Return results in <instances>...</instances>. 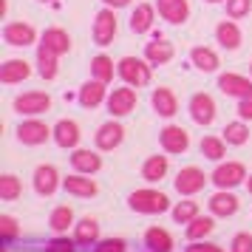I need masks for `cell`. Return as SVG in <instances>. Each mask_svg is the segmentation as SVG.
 I'll return each instance as SVG.
<instances>
[{"label": "cell", "mask_w": 252, "mask_h": 252, "mask_svg": "<svg viewBox=\"0 0 252 252\" xmlns=\"http://www.w3.org/2000/svg\"><path fill=\"white\" fill-rule=\"evenodd\" d=\"M127 204H130V210H136V213L156 216V213H164L170 207V198L164 193H159V190H136V193H130Z\"/></svg>", "instance_id": "1"}, {"label": "cell", "mask_w": 252, "mask_h": 252, "mask_svg": "<svg viewBox=\"0 0 252 252\" xmlns=\"http://www.w3.org/2000/svg\"><path fill=\"white\" fill-rule=\"evenodd\" d=\"M119 77L127 82V85H148L150 82V63L148 60H139V57H122L119 60Z\"/></svg>", "instance_id": "2"}, {"label": "cell", "mask_w": 252, "mask_h": 252, "mask_svg": "<svg viewBox=\"0 0 252 252\" xmlns=\"http://www.w3.org/2000/svg\"><path fill=\"white\" fill-rule=\"evenodd\" d=\"M247 179V167L241 164V161H227V164H218L213 176H210V182L221 187V190H229V187H238L241 182Z\"/></svg>", "instance_id": "3"}, {"label": "cell", "mask_w": 252, "mask_h": 252, "mask_svg": "<svg viewBox=\"0 0 252 252\" xmlns=\"http://www.w3.org/2000/svg\"><path fill=\"white\" fill-rule=\"evenodd\" d=\"M51 108V96L43 91H29V94H20L14 99V111L17 114H26V116H37V114H46Z\"/></svg>", "instance_id": "4"}, {"label": "cell", "mask_w": 252, "mask_h": 252, "mask_svg": "<svg viewBox=\"0 0 252 252\" xmlns=\"http://www.w3.org/2000/svg\"><path fill=\"white\" fill-rule=\"evenodd\" d=\"M116 37V14L114 9L108 6L102 12L96 14V20H94V43L96 46H111V40Z\"/></svg>", "instance_id": "5"}, {"label": "cell", "mask_w": 252, "mask_h": 252, "mask_svg": "<svg viewBox=\"0 0 252 252\" xmlns=\"http://www.w3.org/2000/svg\"><path fill=\"white\" fill-rule=\"evenodd\" d=\"M3 40L9 43V46H17V48H26L32 46L37 40V32L32 23H6L3 29Z\"/></svg>", "instance_id": "6"}, {"label": "cell", "mask_w": 252, "mask_h": 252, "mask_svg": "<svg viewBox=\"0 0 252 252\" xmlns=\"http://www.w3.org/2000/svg\"><path fill=\"white\" fill-rule=\"evenodd\" d=\"M190 116L198 125H213V119H216V99L210 94H193V99H190Z\"/></svg>", "instance_id": "7"}, {"label": "cell", "mask_w": 252, "mask_h": 252, "mask_svg": "<svg viewBox=\"0 0 252 252\" xmlns=\"http://www.w3.org/2000/svg\"><path fill=\"white\" fill-rule=\"evenodd\" d=\"M159 139H161V148L167 150V153H184V150L190 148V133L182 125H167L159 133Z\"/></svg>", "instance_id": "8"}, {"label": "cell", "mask_w": 252, "mask_h": 252, "mask_svg": "<svg viewBox=\"0 0 252 252\" xmlns=\"http://www.w3.org/2000/svg\"><path fill=\"white\" fill-rule=\"evenodd\" d=\"M207 184V176L204 170H198V167H184L179 176H176V190L182 195H195L198 190H204Z\"/></svg>", "instance_id": "9"}, {"label": "cell", "mask_w": 252, "mask_h": 252, "mask_svg": "<svg viewBox=\"0 0 252 252\" xmlns=\"http://www.w3.org/2000/svg\"><path fill=\"white\" fill-rule=\"evenodd\" d=\"M51 133H54V130H51L46 122H40V119H29V122H23V125L17 127V139H20L23 145H43Z\"/></svg>", "instance_id": "10"}, {"label": "cell", "mask_w": 252, "mask_h": 252, "mask_svg": "<svg viewBox=\"0 0 252 252\" xmlns=\"http://www.w3.org/2000/svg\"><path fill=\"white\" fill-rule=\"evenodd\" d=\"M133 108H136V91L133 88H114V94L108 96L111 116H127Z\"/></svg>", "instance_id": "11"}, {"label": "cell", "mask_w": 252, "mask_h": 252, "mask_svg": "<svg viewBox=\"0 0 252 252\" xmlns=\"http://www.w3.org/2000/svg\"><path fill=\"white\" fill-rule=\"evenodd\" d=\"M156 9L167 23L179 26L190 17V3L187 0H156Z\"/></svg>", "instance_id": "12"}, {"label": "cell", "mask_w": 252, "mask_h": 252, "mask_svg": "<svg viewBox=\"0 0 252 252\" xmlns=\"http://www.w3.org/2000/svg\"><path fill=\"white\" fill-rule=\"evenodd\" d=\"M80 125L74 122V119H60L57 125H54V142H57L60 148H65V150H74L77 145H80Z\"/></svg>", "instance_id": "13"}, {"label": "cell", "mask_w": 252, "mask_h": 252, "mask_svg": "<svg viewBox=\"0 0 252 252\" xmlns=\"http://www.w3.org/2000/svg\"><path fill=\"white\" fill-rule=\"evenodd\" d=\"M122 139H125V127L119 125V122H105V125L96 130V148L114 150V148L122 145Z\"/></svg>", "instance_id": "14"}, {"label": "cell", "mask_w": 252, "mask_h": 252, "mask_svg": "<svg viewBox=\"0 0 252 252\" xmlns=\"http://www.w3.org/2000/svg\"><path fill=\"white\" fill-rule=\"evenodd\" d=\"M29 74H32V65H29L26 60H6V63L0 65V82H3V85L23 82V80H29Z\"/></svg>", "instance_id": "15"}, {"label": "cell", "mask_w": 252, "mask_h": 252, "mask_svg": "<svg viewBox=\"0 0 252 252\" xmlns=\"http://www.w3.org/2000/svg\"><path fill=\"white\" fill-rule=\"evenodd\" d=\"M173 54H176V48H173L170 40H161V37H156L153 43H148L145 46V60H148L150 65H164V63H170Z\"/></svg>", "instance_id": "16"}, {"label": "cell", "mask_w": 252, "mask_h": 252, "mask_svg": "<svg viewBox=\"0 0 252 252\" xmlns=\"http://www.w3.org/2000/svg\"><path fill=\"white\" fill-rule=\"evenodd\" d=\"M60 187V173L51 164H40L34 170V190L40 195H51Z\"/></svg>", "instance_id": "17"}, {"label": "cell", "mask_w": 252, "mask_h": 252, "mask_svg": "<svg viewBox=\"0 0 252 252\" xmlns=\"http://www.w3.org/2000/svg\"><path fill=\"white\" fill-rule=\"evenodd\" d=\"M63 187H65L71 195H80V198H91V195H96V190H99L94 179H85V173H74L68 179H63Z\"/></svg>", "instance_id": "18"}, {"label": "cell", "mask_w": 252, "mask_h": 252, "mask_svg": "<svg viewBox=\"0 0 252 252\" xmlns=\"http://www.w3.org/2000/svg\"><path fill=\"white\" fill-rule=\"evenodd\" d=\"M218 88L227 96H247V94H252V82L247 77H238V74H221L218 77Z\"/></svg>", "instance_id": "19"}, {"label": "cell", "mask_w": 252, "mask_h": 252, "mask_svg": "<svg viewBox=\"0 0 252 252\" xmlns=\"http://www.w3.org/2000/svg\"><path fill=\"white\" fill-rule=\"evenodd\" d=\"M150 102H153V108H156V114L167 116V119L179 111V99H176V94H173L170 88H156Z\"/></svg>", "instance_id": "20"}, {"label": "cell", "mask_w": 252, "mask_h": 252, "mask_svg": "<svg viewBox=\"0 0 252 252\" xmlns=\"http://www.w3.org/2000/svg\"><path fill=\"white\" fill-rule=\"evenodd\" d=\"M71 164H74V170L77 173H85V176H91L102 167V159L94 153V150H74V156H71Z\"/></svg>", "instance_id": "21"}, {"label": "cell", "mask_w": 252, "mask_h": 252, "mask_svg": "<svg viewBox=\"0 0 252 252\" xmlns=\"http://www.w3.org/2000/svg\"><path fill=\"white\" fill-rule=\"evenodd\" d=\"M153 6L150 3H139L136 9H133V14H130V32L133 34H145V32H150V26H153Z\"/></svg>", "instance_id": "22"}, {"label": "cell", "mask_w": 252, "mask_h": 252, "mask_svg": "<svg viewBox=\"0 0 252 252\" xmlns=\"http://www.w3.org/2000/svg\"><path fill=\"white\" fill-rule=\"evenodd\" d=\"M145 247H148L150 252H173L170 232L161 229V227H150L148 232H145Z\"/></svg>", "instance_id": "23"}, {"label": "cell", "mask_w": 252, "mask_h": 252, "mask_svg": "<svg viewBox=\"0 0 252 252\" xmlns=\"http://www.w3.org/2000/svg\"><path fill=\"white\" fill-rule=\"evenodd\" d=\"M210 210H213V216L227 218V216H232V213H238V198L232 193H227V190H221V193H216L210 198Z\"/></svg>", "instance_id": "24"}, {"label": "cell", "mask_w": 252, "mask_h": 252, "mask_svg": "<svg viewBox=\"0 0 252 252\" xmlns=\"http://www.w3.org/2000/svg\"><path fill=\"white\" fill-rule=\"evenodd\" d=\"M74 241L82 244V247H94L96 241H99V224H96V218H82L77 229H74Z\"/></svg>", "instance_id": "25"}, {"label": "cell", "mask_w": 252, "mask_h": 252, "mask_svg": "<svg viewBox=\"0 0 252 252\" xmlns=\"http://www.w3.org/2000/svg\"><path fill=\"white\" fill-rule=\"evenodd\" d=\"M105 99V82L102 80H91L80 88V105L82 108H96Z\"/></svg>", "instance_id": "26"}, {"label": "cell", "mask_w": 252, "mask_h": 252, "mask_svg": "<svg viewBox=\"0 0 252 252\" xmlns=\"http://www.w3.org/2000/svg\"><path fill=\"white\" fill-rule=\"evenodd\" d=\"M216 40L224 48H229V51H232V48L241 46V29L232 23V20H224V23L216 26Z\"/></svg>", "instance_id": "27"}, {"label": "cell", "mask_w": 252, "mask_h": 252, "mask_svg": "<svg viewBox=\"0 0 252 252\" xmlns=\"http://www.w3.org/2000/svg\"><path fill=\"white\" fill-rule=\"evenodd\" d=\"M43 46L51 48V51H57V54H68L71 37H68V32H63V29H48L46 34H43Z\"/></svg>", "instance_id": "28"}, {"label": "cell", "mask_w": 252, "mask_h": 252, "mask_svg": "<svg viewBox=\"0 0 252 252\" xmlns=\"http://www.w3.org/2000/svg\"><path fill=\"white\" fill-rule=\"evenodd\" d=\"M190 60H193V65L198 71H216L218 68V54L213 51V48H204V46H195L193 51H190Z\"/></svg>", "instance_id": "29"}, {"label": "cell", "mask_w": 252, "mask_h": 252, "mask_svg": "<svg viewBox=\"0 0 252 252\" xmlns=\"http://www.w3.org/2000/svg\"><path fill=\"white\" fill-rule=\"evenodd\" d=\"M57 51H51V48H46L43 43H40V48H37V63H40V74H43V80H54L57 77Z\"/></svg>", "instance_id": "30"}, {"label": "cell", "mask_w": 252, "mask_h": 252, "mask_svg": "<svg viewBox=\"0 0 252 252\" xmlns=\"http://www.w3.org/2000/svg\"><path fill=\"white\" fill-rule=\"evenodd\" d=\"M164 173H167V156H150L145 161V167H142V179L153 184V182H161Z\"/></svg>", "instance_id": "31"}, {"label": "cell", "mask_w": 252, "mask_h": 252, "mask_svg": "<svg viewBox=\"0 0 252 252\" xmlns=\"http://www.w3.org/2000/svg\"><path fill=\"white\" fill-rule=\"evenodd\" d=\"M216 229V221L210 216H195L190 224H187V238L190 241H198V238H204V235H210Z\"/></svg>", "instance_id": "32"}, {"label": "cell", "mask_w": 252, "mask_h": 252, "mask_svg": "<svg viewBox=\"0 0 252 252\" xmlns=\"http://www.w3.org/2000/svg\"><path fill=\"white\" fill-rule=\"evenodd\" d=\"M48 224H51L54 232H68V227L74 224V210H71L68 204L57 207V210L51 213V218H48Z\"/></svg>", "instance_id": "33"}, {"label": "cell", "mask_w": 252, "mask_h": 252, "mask_svg": "<svg viewBox=\"0 0 252 252\" xmlns=\"http://www.w3.org/2000/svg\"><path fill=\"white\" fill-rule=\"evenodd\" d=\"M20 193H23L20 179L12 176V173H6V176L0 179V198H3V201H14V198H20Z\"/></svg>", "instance_id": "34"}, {"label": "cell", "mask_w": 252, "mask_h": 252, "mask_svg": "<svg viewBox=\"0 0 252 252\" xmlns=\"http://www.w3.org/2000/svg\"><path fill=\"white\" fill-rule=\"evenodd\" d=\"M91 71H94V80H114V60L105 57V54H96V57L91 60Z\"/></svg>", "instance_id": "35"}, {"label": "cell", "mask_w": 252, "mask_h": 252, "mask_svg": "<svg viewBox=\"0 0 252 252\" xmlns=\"http://www.w3.org/2000/svg\"><path fill=\"white\" fill-rule=\"evenodd\" d=\"M250 139V127L244 125V122H229L224 127V142L227 145H244Z\"/></svg>", "instance_id": "36"}, {"label": "cell", "mask_w": 252, "mask_h": 252, "mask_svg": "<svg viewBox=\"0 0 252 252\" xmlns=\"http://www.w3.org/2000/svg\"><path fill=\"white\" fill-rule=\"evenodd\" d=\"M201 156H207V159H213V161H221L224 159V139L204 136L201 139Z\"/></svg>", "instance_id": "37"}, {"label": "cell", "mask_w": 252, "mask_h": 252, "mask_svg": "<svg viewBox=\"0 0 252 252\" xmlns=\"http://www.w3.org/2000/svg\"><path fill=\"white\" fill-rule=\"evenodd\" d=\"M195 216H198V204L195 201H179V204L173 207V218L179 224H190Z\"/></svg>", "instance_id": "38"}, {"label": "cell", "mask_w": 252, "mask_h": 252, "mask_svg": "<svg viewBox=\"0 0 252 252\" xmlns=\"http://www.w3.org/2000/svg\"><path fill=\"white\" fill-rule=\"evenodd\" d=\"M17 221H14L12 216H0V238H3V244H9L12 238H17Z\"/></svg>", "instance_id": "39"}, {"label": "cell", "mask_w": 252, "mask_h": 252, "mask_svg": "<svg viewBox=\"0 0 252 252\" xmlns=\"http://www.w3.org/2000/svg\"><path fill=\"white\" fill-rule=\"evenodd\" d=\"M252 9V0H227V14L232 20H238V17H247Z\"/></svg>", "instance_id": "40"}, {"label": "cell", "mask_w": 252, "mask_h": 252, "mask_svg": "<svg viewBox=\"0 0 252 252\" xmlns=\"http://www.w3.org/2000/svg\"><path fill=\"white\" fill-rule=\"evenodd\" d=\"M94 252H127V244L122 238H108V241H99Z\"/></svg>", "instance_id": "41"}, {"label": "cell", "mask_w": 252, "mask_h": 252, "mask_svg": "<svg viewBox=\"0 0 252 252\" xmlns=\"http://www.w3.org/2000/svg\"><path fill=\"white\" fill-rule=\"evenodd\" d=\"M77 241H68V238H54L46 244V252H74L77 247H74Z\"/></svg>", "instance_id": "42"}, {"label": "cell", "mask_w": 252, "mask_h": 252, "mask_svg": "<svg viewBox=\"0 0 252 252\" xmlns=\"http://www.w3.org/2000/svg\"><path fill=\"white\" fill-rule=\"evenodd\" d=\"M232 252H252V235L250 232H238L232 238Z\"/></svg>", "instance_id": "43"}, {"label": "cell", "mask_w": 252, "mask_h": 252, "mask_svg": "<svg viewBox=\"0 0 252 252\" xmlns=\"http://www.w3.org/2000/svg\"><path fill=\"white\" fill-rule=\"evenodd\" d=\"M184 252H224L218 244H204V241H195V244H190Z\"/></svg>", "instance_id": "44"}, {"label": "cell", "mask_w": 252, "mask_h": 252, "mask_svg": "<svg viewBox=\"0 0 252 252\" xmlns=\"http://www.w3.org/2000/svg\"><path fill=\"white\" fill-rule=\"evenodd\" d=\"M238 116H241V119H252V94L241 96V102H238Z\"/></svg>", "instance_id": "45"}, {"label": "cell", "mask_w": 252, "mask_h": 252, "mask_svg": "<svg viewBox=\"0 0 252 252\" xmlns=\"http://www.w3.org/2000/svg\"><path fill=\"white\" fill-rule=\"evenodd\" d=\"M105 6H111V9H122V6H127L130 0H102Z\"/></svg>", "instance_id": "46"}, {"label": "cell", "mask_w": 252, "mask_h": 252, "mask_svg": "<svg viewBox=\"0 0 252 252\" xmlns=\"http://www.w3.org/2000/svg\"><path fill=\"white\" fill-rule=\"evenodd\" d=\"M247 190H250V193H252V176H250V179H247Z\"/></svg>", "instance_id": "47"}, {"label": "cell", "mask_w": 252, "mask_h": 252, "mask_svg": "<svg viewBox=\"0 0 252 252\" xmlns=\"http://www.w3.org/2000/svg\"><path fill=\"white\" fill-rule=\"evenodd\" d=\"M43 3H51V0H43Z\"/></svg>", "instance_id": "48"}, {"label": "cell", "mask_w": 252, "mask_h": 252, "mask_svg": "<svg viewBox=\"0 0 252 252\" xmlns=\"http://www.w3.org/2000/svg\"><path fill=\"white\" fill-rule=\"evenodd\" d=\"M210 3H218V0H210Z\"/></svg>", "instance_id": "49"}, {"label": "cell", "mask_w": 252, "mask_h": 252, "mask_svg": "<svg viewBox=\"0 0 252 252\" xmlns=\"http://www.w3.org/2000/svg\"><path fill=\"white\" fill-rule=\"evenodd\" d=\"M250 68H252V63H250Z\"/></svg>", "instance_id": "50"}]
</instances>
